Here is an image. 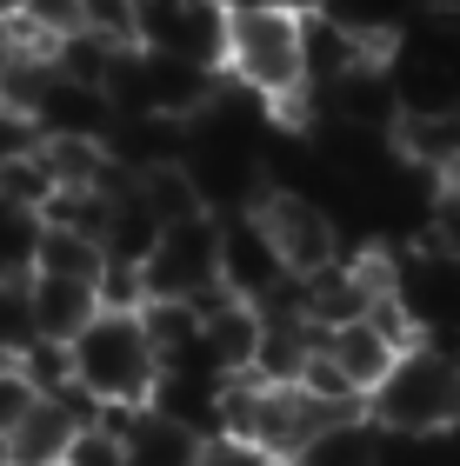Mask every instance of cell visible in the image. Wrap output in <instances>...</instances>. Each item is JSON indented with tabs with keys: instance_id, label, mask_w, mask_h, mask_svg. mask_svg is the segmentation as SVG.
<instances>
[{
	"instance_id": "1",
	"label": "cell",
	"mask_w": 460,
	"mask_h": 466,
	"mask_svg": "<svg viewBox=\"0 0 460 466\" xmlns=\"http://www.w3.org/2000/svg\"><path fill=\"white\" fill-rule=\"evenodd\" d=\"M367 420L387 440H441L460 427V353L454 347H407L387 380L367 393Z\"/></svg>"
},
{
	"instance_id": "2",
	"label": "cell",
	"mask_w": 460,
	"mask_h": 466,
	"mask_svg": "<svg viewBox=\"0 0 460 466\" xmlns=\"http://www.w3.org/2000/svg\"><path fill=\"white\" fill-rule=\"evenodd\" d=\"M67 353H74V387L100 413L107 407H148V393L160 380V353L148 340V327H140V313H94L67 340Z\"/></svg>"
},
{
	"instance_id": "3",
	"label": "cell",
	"mask_w": 460,
	"mask_h": 466,
	"mask_svg": "<svg viewBox=\"0 0 460 466\" xmlns=\"http://www.w3.org/2000/svg\"><path fill=\"white\" fill-rule=\"evenodd\" d=\"M227 80L261 94L267 107L307 87L301 74V14L267 7V0H240L227 14Z\"/></svg>"
},
{
	"instance_id": "4",
	"label": "cell",
	"mask_w": 460,
	"mask_h": 466,
	"mask_svg": "<svg viewBox=\"0 0 460 466\" xmlns=\"http://www.w3.org/2000/svg\"><path fill=\"white\" fill-rule=\"evenodd\" d=\"M401 114H460V14L421 7L387 47Z\"/></svg>"
},
{
	"instance_id": "5",
	"label": "cell",
	"mask_w": 460,
	"mask_h": 466,
	"mask_svg": "<svg viewBox=\"0 0 460 466\" xmlns=\"http://www.w3.org/2000/svg\"><path fill=\"white\" fill-rule=\"evenodd\" d=\"M140 287H148V300H180V307L207 300L220 287V220L200 214V220L160 227L154 253L140 260Z\"/></svg>"
},
{
	"instance_id": "6",
	"label": "cell",
	"mask_w": 460,
	"mask_h": 466,
	"mask_svg": "<svg viewBox=\"0 0 460 466\" xmlns=\"http://www.w3.org/2000/svg\"><path fill=\"white\" fill-rule=\"evenodd\" d=\"M254 220H261L267 247L281 253V267L294 273V280H307V273H321V267L341 260V220H333V207L313 200V194H287V187H274V194L254 207Z\"/></svg>"
},
{
	"instance_id": "7",
	"label": "cell",
	"mask_w": 460,
	"mask_h": 466,
	"mask_svg": "<svg viewBox=\"0 0 460 466\" xmlns=\"http://www.w3.org/2000/svg\"><path fill=\"white\" fill-rule=\"evenodd\" d=\"M227 14H234L227 0H154V7H140V47L227 74Z\"/></svg>"
},
{
	"instance_id": "8",
	"label": "cell",
	"mask_w": 460,
	"mask_h": 466,
	"mask_svg": "<svg viewBox=\"0 0 460 466\" xmlns=\"http://www.w3.org/2000/svg\"><path fill=\"white\" fill-rule=\"evenodd\" d=\"M220 293H234L247 307H274L281 293H294V273L281 267V253L267 247V233L254 214H227L220 220Z\"/></svg>"
},
{
	"instance_id": "9",
	"label": "cell",
	"mask_w": 460,
	"mask_h": 466,
	"mask_svg": "<svg viewBox=\"0 0 460 466\" xmlns=\"http://www.w3.org/2000/svg\"><path fill=\"white\" fill-rule=\"evenodd\" d=\"M128 447V466H200V433L160 407H107L100 413Z\"/></svg>"
},
{
	"instance_id": "10",
	"label": "cell",
	"mask_w": 460,
	"mask_h": 466,
	"mask_svg": "<svg viewBox=\"0 0 460 466\" xmlns=\"http://www.w3.org/2000/svg\"><path fill=\"white\" fill-rule=\"evenodd\" d=\"M34 127H40V140H100L107 147L114 107H107L100 87H74V80L47 74V87H40V100H34Z\"/></svg>"
},
{
	"instance_id": "11",
	"label": "cell",
	"mask_w": 460,
	"mask_h": 466,
	"mask_svg": "<svg viewBox=\"0 0 460 466\" xmlns=\"http://www.w3.org/2000/svg\"><path fill=\"white\" fill-rule=\"evenodd\" d=\"M394 160L407 174L447 187L460 174V114H401L394 120Z\"/></svg>"
},
{
	"instance_id": "12",
	"label": "cell",
	"mask_w": 460,
	"mask_h": 466,
	"mask_svg": "<svg viewBox=\"0 0 460 466\" xmlns=\"http://www.w3.org/2000/svg\"><path fill=\"white\" fill-rule=\"evenodd\" d=\"M194 313H200V347L220 360V373H247L254 367V340H261V313L254 307L214 287L207 300H194Z\"/></svg>"
},
{
	"instance_id": "13",
	"label": "cell",
	"mask_w": 460,
	"mask_h": 466,
	"mask_svg": "<svg viewBox=\"0 0 460 466\" xmlns=\"http://www.w3.org/2000/svg\"><path fill=\"white\" fill-rule=\"evenodd\" d=\"M80 427H87V420H80L74 407H60V400H34V407L7 427V466H60Z\"/></svg>"
},
{
	"instance_id": "14",
	"label": "cell",
	"mask_w": 460,
	"mask_h": 466,
	"mask_svg": "<svg viewBox=\"0 0 460 466\" xmlns=\"http://www.w3.org/2000/svg\"><path fill=\"white\" fill-rule=\"evenodd\" d=\"M321 347H327V360L347 373V387L361 393V400H367L373 387H381L387 367L401 360V347H394L373 320H347V327H333V333H321Z\"/></svg>"
},
{
	"instance_id": "15",
	"label": "cell",
	"mask_w": 460,
	"mask_h": 466,
	"mask_svg": "<svg viewBox=\"0 0 460 466\" xmlns=\"http://www.w3.org/2000/svg\"><path fill=\"white\" fill-rule=\"evenodd\" d=\"M27 300H34V333L40 340H60V347L100 313L94 280H47V273H27Z\"/></svg>"
},
{
	"instance_id": "16",
	"label": "cell",
	"mask_w": 460,
	"mask_h": 466,
	"mask_svg": "<svg viewBox=\"0 0 460 466\" xmlns=\"http://www.w3.org/2000/svg\"><path fill=\"white\" fill-rule=\"evenodd\" d=\"M373 47H361L347 27H333L327 14H301V74H307V87L321 94V87H333L347 67H361Z\"/></svg>"
},
{
	"instance_id": "17",
	"label": "cell",
	"mask_w": 460,
	"mask_h": 466,
	"mask_svg": "<svg viewBox=\"0 0 460 466\" xmlns=\"http://www.w3.org/2000/svg\"><path fill=\"white\" fill-rule=\"evenodd\" d=\"M381 460H387V433L373 427L367 413L333 420V427H321V433L294 453V466H381Z\"/></svg>"
},
{
	"instance_id": "18",
	"label": "cell",
	"mask_w": 460,
	"mask_h": 466,
	"mask_svg": "<svg viewBox=\"0 0 460 466\" xmlns=\"http://www.w3.org/2000/svg\"><path fill=\"white\" fill-rule=\"evenodd\" d=\"M313 14H327L333 27H347L361 47H373V54H387L394 40H401V27L414 14H421V0H321Z\"/></svg>"
},
{
	"instance_id": "19",
	"label": "cell",
	"mask_w": 460,
	"mask_h": 466,
	"mask_svg": "<svg viewBox=\"0 0 460 466\" xmlns=\"http://www.w3.org/2000/svg\"><path fill=\"white\" fill-rule=\"evenodd\" d=\"M134 200L154 214V227H180V220H200V214H207L180 160H167V167H148V174H134Z\"/></svg>"
},
{
	"instance_id": "20",
	"label": "cell",
	"mask_w": 460,
	"mask_h": 466,
	"mask_svg": "<svg viewBox=\"0 0 460 466\" xmlns=\"http://www.w3.org/2000/svg\"><path fill=\"white\" fill-rule=\"evenodd\" d=\"M34 273H47V280H100V247L87 240V233H54V227H40Z\"/></svg>"
},
{
	"instance_id": "21",
	"label": "cell",
	"mask_w": 460,
	"mask_h": 466,
	"mask_svg": "<svg viewBox=\"0 0 460 466\" xmlns=\"http://www.w3.org/2000/svg\"><path fill=\"white\" fill-rule=\"evenodd\" d=\"M14 373L27 380L34 400H67L74 393V353L60 347V340H34L27 353L14 360Z\"/></svg>"
},
{
	"instance_id": "22",
	"label": "cell",
	"mask_w": 460,
	"mask_h": 466,
	"mask_svg": "<svg viewBox=\"0 0 460 466\" xmlns=\"http://www.w3.org/2000/svg\"><path fill=\"white\" fill-rule=\"evenodd\" d=\"M114 54H120V47H107L100 34L80 27V34H67V40L54 47V74H60V80H74V87H107Z\"/></svg>"
},
{
	"instance_id": "23",
	"label": "cell",
	"mask_w": 460,
	"mask_h": 466,
	"mask_svg": "<svg viewBox=\"0 0 460 466\" xmlns=\"http://www.w3.org/2000/svg\"><path fill=\"white\" fill-rule=\"evenodd\" d=\"M34 247H40V214L0 200V280H27L34 273Z\"/></svg>"
},
{
	"instance_id": "24",
	"label": "cell",
	"mask_w": 460,
	"mask_h": 466,
	"mask_svg": "<svg viewBox=\"0 0 460 466\" xmlns=\"http://www.w3.org/2000/svg\"><path fill=\"white\" fill-rule=\"evenodd\" d=\"M0 200L7 207H27V214H40V207L54 200V174H47V160L40 154H20L0 167Z\"/></svg>"
},
{
	"instance_id": "25",
	"label": "cell",
	"mask_w": 460,
	"mask_h": 466,
	"mask_svg": "<svg viewBox=\"0 0 460 466\" xmlns=\"http://www.w3.org/2000/svg\"><path fill=\"white\" fill-rule=\"evenodd\" d=\"M80 27L107 47H140V0H80Z\"/></svg>"
},
{
	"instance_id": "26",
	"label": "cell",
	"mask_w": 460,
	"mask_h": 466,
	"mask_svg": "<svg viewBox=\"0 0 460 466\" xmlns=\"http://www.w3.org/2000/svg\"><path fill=\"white\" fill-rule=\"evenodd\" d=\"M40 340L34 333V300H27V280H0V353H27Z\"/></svg>"
},
{
	"instance_id": "27",
	"label": "cell",
	"mask_w": 460,
	"mask_h": 466,
	"mask_svg": "<svg viewBox=\"0 0 460 466\" xmlns=\"http://www.w3.org/2000/svg\"><path fill=\"white\" fill-rule=\"evenodd\" d=\"M60 466H128V447H120V433L107 427V420H94V427L74 433V447Z\"/></svg>"
},
{
	"instance_id": "28",
	"label": "cell",
	"mask_w": 460,
	"mask_h": 466,
	"mask_svg": "<svg viewBox=\"0 0 460 466\" xmlns=\"http://www.w3.org/2000/svg\"><path fill=\"white\" fill-rule=\"evenodd\" d=\"M200 466H287V460H274L267 447H254V440H240V433H207Z\"/></svg>"
},
{
	"instance_id": "29",
	"label": "cell",
	"mask_w": 460,
	"mask_h": 466,
	"mask_svg": "<svg viewBox=\"0 0 460 466\" xmlns=\"http://www.w3.org/2000/svg\"><path fill=\"white\" fill-rule=\"evenodd\" d=\"M20 154H40V127L27 107H14V100H0V167L20 160Z\"/></svg>"
},
{
	"instance_id": "30",
	"label": "cell",
	"mask_w": 460,
	"mask_h": 466,
	"mask_svg": "<svg viewBox=\"0 0 460 466\" xmlns=\"http://www.w3.org/2000/svg\"><path fill=\"white\" fill-rule=\"evenodd\" d=\"M27 407H34L27 380H20V373H0V433H7V427H14V420L27 413Z\"/></svg>"
},
{
	"instance_id": "31",
	"label": "cell",
	"mask_w": 460,
	"mask_h": 466,
	"mask_svg": "<svg viewBox=\"0 0 460 466\" xmlns=\"http://www.w3.org/2000/svg\"><path fill=\"white\" fill-rule=\"evenodd\" d=\"M7 60H14V20L0 14V67H7Z\"/></svg>"
},
{
	"instance_id": "32",
	"label": "cell",
	"mask_w": 460,
	"mask_h": 466,
	"mask_svg": "<svg viewBox=\"0 0 460 466\" xmlns=\"http://www.w3.org/2000/svg\"><path fill=\"white\" fill-rule=\"evenodd\" d=\"M267 7H287V14H313L321 0H267Z\"/></svg>"
},
{
	"instance_id": "33",
	"label": "cell",
	"mask_w": 460,
	"mask_h": 466,
	"mask_svg": "<svg viewBox=\"0 0 460 466\" xmlns=\"http://www.w3.org/2000/svg\"><path fill=\"white\" fill-rule=\"evenodd\" d=\"M421 7H441V14H460V0H421Z\"/></svg>"
},
{
	"instance_id": "34",
	"label": "cell",
	"mask_w": 460,
	"mask_h": 466,
	"mask_svg": "<svg viewBox=\"0 0 460 466\" xmlns=\"http://www.w3.org/2000/svg\"><path fill=\"white\" fill-rule=\"evenodd\" d=\"M0 373H14V353H0Z\"/></svg>"
},
{
	"instance_id": "35",
	"label": "cell",
	"mask_w": 460,
	"mask_h": 466,
	"mask_svg": "<svg viewBox=\"0 0 460 466\" xmlns=\"http://www.w3.org/2000/svg\"><path fill=\"white\" fill-rule=\"evenodd\" d=\"M0 466H7V433H0Z\"/></svg>"
},
{
	"instance_id": "36",
	"label": "cell",
	"mask_w": 460,
	"mask_h": 466,
	"mask_svg": "<svg viewBox=\"0 0 460 466\" xmlns=\"http://www.w3.org/2000/svg\"><path fill=\"white\" fill-rule=\"evenodd\" d=\"M14 7H20V0H0V14H14Z\"/></svg>"
}]
</instances>
